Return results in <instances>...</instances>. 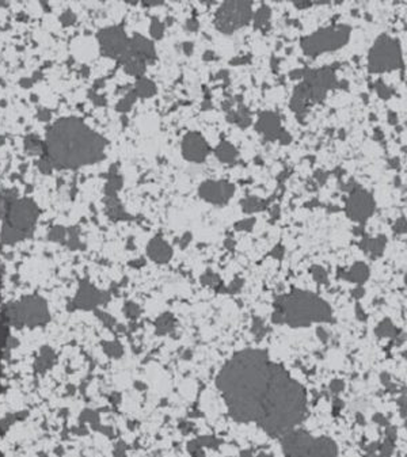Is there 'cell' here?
Returning a JSON list of instances; mask_svg holds the SVG:
<instances>
[{
    "instance_id": "6da1fadb",
    "label": "cell",
    "mask_w": 407,
    "mask_h": 457,
    "mask_svg": "<svg viewBox=\"0 0 407 457\" xmlns=\"http://www.w3.org/2000/svg\"><path fill=\"white\" fill-rule=\"evenodd\" d=\"M231 415L258 421L270 434H285L305 411L304 390L262 351L236 354L217 378Z\"/></svg>"
},
{
    "instance_id": "7a4b0ae2",
    "label": "cell",
    "mask_w": 407,
    "mask_h": 457,
    "mask_svg": "<svg viewBox=\"0 0 407 457\" xmlns=\"http://www.w3.org/2000/svg\"><path fill=\"white\" fill-rule=\"evenodd\" d=\"M108 140L90 129L79 118L56 121L46 133L45 151L54 169H79L105 158Z\"/></svg>"
},
{
    "instance_id": "3957f363",
    "label": "cell",
    "mask_w": 407,
    "mask_h": 457,
    "mask_svg": "<svg viewBox=\"0 0 407 457\" xmlns=\"http://www.w3.org/2000/svg\"><path fill=\"white\" fill-rule=\"evenodd\" d=\"M281 315L291 326H307L312 322L330 320L331 310L326 301L312 293L296 290L282 300Z\"/></svg>"
},
{
    "instance_id": "277c9868",
    "label": "cell",
    "mask_w": 407,
    "mask_h": 457,
    "mask_svg": "<svg viewBox=\"0 0 407 457\" xmlns=\"http://www.w3.org/2000/svg\"><path fill=\"white\" fill-rule=\"evenodd\" d=\"M350 31L352 29L345 25L323 27L320 30L301 38L300 41L301 49L309 57H316L324 52H333L342 48L349 41Z\"/></svg>"
},
{
    "instance_id": "5b68a950",
    "label": "cell",
    "mask_w": 407,
    "mask_h": 457,
    "mask_svg": "<svg viewBox=\"0 0 407 457\" xmlns=\"http://www.w3.org/2000/svg\"><path fill=\"white\" fill-rule=\"evenodd\" d=\"M9 318L15 326H25L34 329V327L45 326L49 322V307L44 298L37 294L25 296L19 301L10 304Z\"/></svg>"
},
{
    "instance_id": "8992f818",
    "label": "cell",
    "mask_w": 407,
    "mask_h": 457,
    "mask_svg": "<svg viewBox=\"0 0 407 457\" xmlns=\"http://www.w3.org/2000/svg\"><path fill=\"white\" fill-rule=\"evenodd\" d=\"M402 64V49L399 41L387 34L379 37L368 54L369 72L383 73L399 68Z\"/></svg>"
},
{
    "instance_id": "52a82bcc",
    "label": "cell",
    "mask_w": 407,
    "mask_h": 457,
    "mask_svg": "<svg viewBox=\"0 0 407 457\" xmlns=\"http://www.w3.org/2000/svg\"><path fill=\"white\" fill-rule=\"evenodd\" d=\"M251 18V2H225L216 13L215 26L224 34H232L237 29L246 26Z\"/></svg>"
},
{
    "instance_id": "ba28073f",
    "label": "cell",
    "mask_w": 407,
    "mask_h": 457,
    "mask_svg": "<svg viewBox=\"0 0 407 457\" xmlns=\"http://www.w3.org/2000/svg\"><path fill=\"white\" fill-rule=\"evenodd\" d=\"M38 216H40V209L34 201L30 198H19V200H14L7 208L6 222L19 231L32 235Z\"/></svg>"
},
{
    "instance_id": "9c48e42d",
    "label": "cell",
    "mask_w": 407,
    "mask_h": 457,
    "mask_svg": "<svg viewBox=\"0 0 407 457\" xmlns=\"http://www.w3.org/2000/svg\"><path fill=\"white\" fill-rule=\"evenodd\" d=\"M97 40L101 54L116 60H120L129 46V38L122 26L105 27L97 34Z\"/></svg>"
},
{
    "instance_id": "30bf717a",
    "label": "cell",
    "mask_w": 407,
    "mask_h": 457,
    "mask_svg": "<svg viewBox=\"0 0 407 457\" xmlns=\"http://www.w3.org/2000/svg\"><path fill=\"white\" fill-rule=\"evenodd\" d=\"M110 296L108 293L98 290L94 285L90 284L87 281H83L77 292L73 297L71 306H73L75 310H83V311H95L97 307L102 306L108 301Z\"/></svg>"
},
{
    "instance_id": "8fae6325",
    "label": "cell",
    "mask_w": 407,
    "mask_h": 457,
    "mask_svg": "<svg viewBox=\"0 0 407 457\" xmlns=\"http://www.w3.org/2000/svg\"><path fill=\"white\" fill-rule=\"evenodd\" d=\"M373 210H375V201L368 191L363 189H356L352 191L346 208V213L352 220L364 222L367 218H369V216H372Z\"/></svg>"
},
{
    "instance_id": "7c38bea8",
    "label": "cell",
    "mask_w": 407,
    "mask_h": 457,
    "mask_svg": "<svg viewBox=\"0 0 407 457\" xmlns=\"http://www.w3.org/2000/svg\"><path fill=\"white\" fill-rule=\"evenodd\" d=\"M200 197L213 205L227 204L232 198L235 186L228 181H206L200 186Z\"/></svg>"
},
{
    "instance_id": "4fadbf2b",
    "label": "cell",
    "mask_w": 407,
    "mask_h": 457,
    "mask_svg": "<svg viewBox=\"0 0 407 457\" xmlns=\"http://www.w3.org/2000/svg\"><path fill=\"white\" fill-rule=\"evenodd\" d=\"M209 145L200 132H189L182 140V155L189 162L201 163L209 154Z\"/></svg>"
},
{
    "instance_id": "5bb4252c",
    "label": "cell",
    "mask_w": 407,
    "mask_h": 457,
    "mask_svg": "<svg viewBox=\"0 0 407 457\" xmlns=\"http://www.w3.org/2000/svg\"><path fill=\"white\" fill-rule=\"evenodd\" d=\"M255 129L258 133L264 134L266 140H278V136L282 132L280 117L273 111H264L260 114Z\"/></svg>"
},
{
    "instance_id": "9a60e30c",
    "label": "cell",
    "mask_w": 407,
    "mask_h": 457,
    "mask_svg": "<svg viewBox=\"0 0 407 457\" xmlns=\"http://www.w3.org/2000/svg\"><path fill=\"white\" fill-rule=\"evenodd\" d=\"M312 438L305 431H295L284 437L286 454H308Z\"/></svg>"
},
{
    "instance_id": "2e32d148",
    "label": "cell",
    "mask_w": 407,
    "mask_h": 457,
    "mask_svg": "<svg viewBox=\"0 0 407 457\" xmlns=\"http://www.w3.org/2000/svg\"><path fill=\"white\" fill-rule=\"evenodd\" d=\"M128 50L145 61H152L153 58L156 57V50H155L152 41L143 36H139V34H134L132 38H129Z\"/></svg>"
},
{
    "instance_id": "e0dca14e",
    "label": "cell",
    "mask_w": 407,
    "mask_h": 457,
    "mask_svg": "<svg viewBox=\"0 0 407 457\" xmlns=\"http://www.w3.org/2000/svg\"><path fill=\"white\" fill-rule=\"evenodd\" d=\"M148 257L156 263H167L173 257V249L160 236L153 238L147 246Z\"/></svg>"
},
{
    "instance_id": "ac0fdd59",
    "label": "cell",
    "mask_w": 407,
    "mask_h": 457,
    "mask_svg": "<svg viewBox=\"0 0 407 457\" xmlns=\"http://www.w3.org/2000/svg\"><path fill=\"white\" fill-rule=\"evenodd\" d=\"M118 61L121 62L126 73H129V75L132 76H136L137 79L144 75L145 67H147V61H145V60L137 57V56H134L133 53H130L129 50H126L125 54H124Z\"/></svg>"
},
{
    "instance_id": "d6986e66",
    "label": "cell",
    "mask_w": 407,
    "mask_h": 457,
    "mask_svg": "<svg viewBox=\"0 0 407 457\" xmlns=\"http://www.w3.org/2000/svg\"><path fill=\"white\" fill-rule=\"evenodd\" d=\"M338 453L337 445L329 438H318L312 439V444L309 448L308 454L311 456H334Z\"/></svg>"
},
{
    "instance_id": "ffe728a7",
    "label": "cell",
    "mask_w": 407,
    "mask_h": 457,
    "mask_svg": "<svg viewBox=\"0 0 407 457\" xmlns=\"http://www.w3.org/2000/svg\"><path fill=\"white\" fill-rule=\"evenodd\" d=\"M29 236H30L29 234L19 231V230L14 228L10 224H7V222L3 224V228H2V232H0V239H2V243L3 244L19 243V242H22V240H25Z\"/></svg>"
},
{
    "instance_id": "44dd1931",
    "label": "cell",
    "mask_w": 407,
    "mask_h": 457,
    "mask_svg": "<svg viewBox=\"0 0 407 457\" xmlns=\"http://www.w3.org/2000/svg\"><path fill=\"white\" fill-rule=\"evenodd\" d=\"M56 362V354L50 347L45 346L41 349L40 354L37 357V361L34 366H36L37 372H45L53 366V364Z\"/></svg>"
},
{
    "instance_id": "7402d4cb",
    "label": "cell",
    "mask_w": 407,
    "mask_h": 457,
    "mask_svg": "<svg viewBox=\"0 0 407 457\" xmlns=\"http://www.w3.org/2000/svg\"><path fill=\"white\" fill-rule=\"evenodd\" d=\"M215 155L223 163H233L237 158V151L231 142L221 141L216 146Z\"/></svg>"
},
{
    "instance_id": "603a6c76",
    "label": "cell",
    "mask_w": 407,
    "mask_h": 457,
    "mask_svg": "<svg viewBox=\"0 0 407 457\" xmlns=\"http://www.w3.org/2000/svg\"><path fill=\"white\" fill-rule=\"evenodd\" d=\"M369 277V269L365 263L357 262L354 263L353 266L350 267V270L345 274V278L357 284H363L367 281V278Z\"/></svg>"
},
{
    "instance_id": "cb8c5ba5",
    "label": "cell",
    "mask_w": 407,
    "mask_h": 457,
    "mask_svg": "<svg viewBox=\"0 0 407 457\" xmlns=\"http://www.w3.org/2000/svg\"><path fill=\"white\" fill-rule=\"evenodd\" d=\"M133 91L136 93L137 98H151L156 94V85L153 83L152 80L141 76L136 82Z\"/></svg>"
},
{
    "instance_id": "d4e9b609",
    "label": "cell",
    "mask_w": 407,
    "mask_h": 457,
    "mask_svg": "<svg viewBox=\"0 0 407 457\" xmlns=\"http://www.w3.org/2000/svg\"><path fill=\"white\" fill-rule=\"evenodd\" d=\"M228 116H227V120L229 122H236L240 128H247L249 125L251 124V116H250V111L247 110V107L245 106H239L236 111H231L228 110Z\"/></svg>"
},
{
    "instance_id": "484cf974",
    "label": "cell",
    "mask_w": 407,
    "mask_h": 457,
    "mask_svg": "<svg viewBox=\"0 0 407 457\" xmlns=\"http://www.w3.org/2000/svg\"><path fill=\"white\" fill-rule=\"evenodd\" d=\"M385 243H387V240H385L384 236H379V238H376V239H365L364 240V243H361V247H363L368 254H371L373 257L376 255H380L383 253V250L385 247Z\"/></svg>"
},
{
    "instance_id": "4316f807",
    "label": "cell",
    "mask_w": 407,
    "mask_h": 457,
    "mask_svg": "<svg viewBox=\"0 0 407 457\" xmlns=\"http://www.w3.org/2000/svg\"><path fill=\"white\" fill-rule=\"evenodd\" d=\"M272 17V11L269 9V6H261L258 11L254 15V27L255 29H264L265 26L269 25V19Z\"/></svg>"
},
{
    "instance_id": "83f0119b",
    "label": "cell",
    "mask_w": 407,
    "mask_h": 457,
    "mask_svg": "<svg viewBox=\"0 0 407 457\" xmlns=\"http://www.w3.org/2000/svg\"><path fill=\"white\" fill-rule=\"evenodd\" d=\"M25 149L29 152V155H41L45 151V144L34 136H30L25 140Z\"/></svg>"
},
{
    "instance_id": "f1b7e54d",
    "label": "cell",
    "mask_w": 407,
    "mask_h": 457,
    "mask_svg": "<svg viewBox=\"0 0 407 457\" xmlns=\"http://www.w3.org/2000/svg\"><path fill=\"white\" fill-rule=\"evenodd\" d=\"M136 101H137V95H136V93H134V91L128 93L125 97L122 98L121 101L118 102V105H117V111H120V113H128V111L133 107Z\"/></svg>"
},
{
    "instance_id": "f546056e",
    "label": "cell",
    "mask_w": 407,
    "mask_h": 457,
    "mask_svg": "<svg viewBox=\"0 0 407 457\" xmlns=\"http://www.w3.org/2000/svg\"><path fill=\"white\" fill-rule=\"evenodd\" d=\"M242 206L243 210H245L246 213H253V212H257V210L264 209L262 201H260L258 198H255V197H249V198H246L245 201H242Z\"/></svg>"
},
{
    "instance_id": "4dcf8cb0",
    "label": "cell",
    "mask_w": 407,
    "mask_h": 457,
    "mask_svg": "<svg viewBox=\"0 0 407 457\" xmlns=\"http://www.w3.org/2000/svg\"><path fill=\"white\" fill-rule=\"evenodd\" d=\"M149 33L153 40H161L165 36V23L160 22L157 18H152L151 21V26H149Z\"/></svg>"
},
{
    "instance_id": "1f68e13d",
    "label": "cell",
    "mask_w": 407,
    "mask_h": 457,
    "mask_svg": "<svg viewBox=\"0 0 407 457\" xmlns=\"http://www.w3.org/2000/svg\"><path fill=\"white\" fill-rule=\"evenodd\" d=\"M48 239L50 242H56V243L63 242V240L67 239V228H64L61 225H56L53 228H50L49 234H48Z\"/></svg>"
},
{
    "instance_id": "d6a6232c",
    "label": "cell",
    "mask_w": 407,
    "mask_h": 457,
    "mask_svg": "<svg viewBox=\"0 0 407 457\" xmlns=\"http://www.w3.org/2000/svg\"><path fill=\"white\" fill-rule=\"evenodd\" d=\"M122 179L118 175H112L106 183V194L108 197H116V193L121 189Z\"/></svg>"
},
{
    "instance_id": "836d02e7",
    "label": "cell",
    "mask_w": 407,
    "mask_h": 457,
    "mask_svg": "<svg viewBox=\"0 0 407 457\" xmlns=\"http://www.w3.org/2000/svg\"><path fill=\"white\" fill-rule=\"evenodd\" d=\"M103 347H105V351L108 353L110 357H120L122 355L124 350H122V346L118 343V342H109V343H103Z\"/></svg>"
},
{
    "instance_id": "e575fe53",
    "label": "cell",
    "mask_w": 407,
    "mask_h": 457,
    "mask_svg": "<svg viewBox=\"0 0 407 457\" xmlns=\"http://www.w3.org/2000/svg\"><path fill=\"white\" fill-rule=\"evenodd\" d=\"M173 324H174V320H173V318L170 315H161L156 323L157 331L159 333H166V331H169L173 327Z\"/></svg>"
},
{
    "instance_id": "d590c367",
    "label": "cell",
    "mask_w": 407,
    "mask_h": 457,
    "mask_svg": "<svg viewBox=\"0 0 407 457\" xmlns=\"http://www.w3.org/2000/svg\"><path fill=\"white\" fill-rule=\"evenodd\" d=\"M38 169H40V171L42 174H50L53 171L54 166L52 163V160L49 159V156L45 155L38 160Z\"/></svg>"
},
{
    "instance_id": "8d00e7d4",
    "label": "cell",
    "mask_w": 407,
    "mask_h": 457,
    "mask_svg": "<svg viewBox=\"0 0 407 457\" xmlns=\"http://www.w3.org/2000/svg\"><path fill=\"white\" fill-rule=\"evenodd\" d=\"M376 90H377V94H379L380 98H383V99H388V98L394 94V91L389 89V87H387L381 80H377V83H376Z\"/></svg>"
},
{
    "instance_id": "74e56055",
    "label": "cell",
    "mask_w": 407,
    "mask_h": 457,
    "mask_svg": "<svg viewBox=\"0 0 407 457\" xmlns=\"http://www.w3.org/2000/svg\"><path fill=\"white\" fill-rule=\"evenodd\" d=\"M125 314L128 318L130 319H136L137 316L140 315V308L137 304H134V302H126L125 304Z\"/></svg>"
},
{
    "instance_id": "f35d334b",
    "label": "cell",
    "mask_w": 407,
    "mask_h": 457,
    "mask_svg": "<svg viewBox=\"0 0 407 457\" xmlns=\"http://www.w3.org/2000/svg\"><path fill=\"white\" fill-rule=\"evenodd\" d=\"M311 271H312L313 278L318 281V282H320V284H323V282H327V274H326V271L323 270L322 267L315 266V267H312V270Z\"/></svg>"
},
{
    "instance_id": "ab89813d",
    "label": "cell",
    "mask_w": 407,
    "mask_h": 457,
    "mask_svg": "<svg viewBox=\"0 0 407 457\" xmlns=\"http://www.w3.org/2000/svg\"><path fill=\"white\" fill-rule=\"evenodd\" d=\"M255 224V218H247L243 221H239L235 224V228L237 231H251V228Z\"/></svg>"
},
{
    "instance_id": "60d3db41",
    "label": "cell",
    "mask_w": 407,
    "mask_h": 457,
    "mask_svg": "<svg viewBox=\"0 0 407 457\" xmlns=\"http://www.w3.org/2000/svg\"><path fill=\"white\" fill-rule=\"evenodd\" d=\"M76 21V15L72 13V11H64L61 14V17H60V22L65 25V26H69L72 23Z\"/></svg>"
},
{
    "instance_id": "b9f144b4",
    "label": "cell",
    "mask_w": 407,
    "mask_h": 457,
    "mask_svg": "<svg viewBox=\"0 0 407 457\" xmlns=\"http://www.w3.org/2000/svg\"><path fill=\"white\" fill-rule=\"evenodd\" d=\"M394 231L396 232V234H404V232H406V220H404V218H399L398 221L395 222V225H394Z\"/></svg>"
},
{
    "instance_id": "7bdbcfd3",
    "label": "cell",
    "mask_w": 407,
    "mask_h": 457,
    "mask_svg": "<svg viewBox=\"0 0 407 457\" xmlns=\"http://www.w3.org/2000/svg\"><path fill=\"white\" fill-rule=\"evenodd\" d=\"M185 27H186V30L189 31H197L198 29H200V23H198V21L196 18H190L188 22H186Z\"/></svg>"
},
{
    "instance_id": "ee69618b",
    "label": "cell",
    "mask_w": 407,
    "mask_h": 457,
    "mask_svg": "<svg viewBox=\"0 0 407 457\" xmlns=\"http://www.w3.org/2000/svg\"><path fill=\"white\" fill-rule=\"evenodd\" d=\"M37 117H38L41 121H49L50 117H52V114H50V111L48 110V109H40Z\"/></svg>"
},
{
    "instance_id": "f6af8a7d",
    "label": "cell",
    "mask_w": 407,
    "mask_h": 457,
    "mask_svg": "<svg viewBox=\"0 0 407 457\" xmlns=\"http://www.w3.org/2000/svg\"><path fill=\"white\" fill-rule=\"evenodd\" d=\"M278 140H280L282 144H289V142H291V136H289V134L286 133L285 130L282 129V132L280 133V136H278Z\"/></svg>"
},
{
    "instance_id": "bcb514c9",
    "label": "cell",
    "mask_w": 407,
    "mask_h": 457,
    "mask_svg": "<svg viewBox=\"0 0 407 457\" xmlns=\"http://www.w3.org/2000/svg\"><path fill=\"white\" fill-rule=\"evenodd\" d=\"M388 122L391 125L398 124V116H396V113H395V111H389L388 113Z\"/></svg>"
},
{
    "instance_id": "7dc6e473",
    "label": "cell",
    "mask_w": 407,
    "mask_h": 457,
    "mask_svg": "<svg viewBox=\"0 0 407 457\" xmlns=\"http://www.w3.org/2000/svg\"><path fill=\"white\" fill-rule=\"evenodd\" d=\"M304 76V69H297V71L291 72V79H300Z\"/></svg>"
},
{
    "instance_id": "c3c4849f",
    "label": "cell",
    "mask_w": 407,
    "mask_h": 457,
    "mask_svg": "<svg viewBox=\"0 0 407 457\" xmlns=\"http://www.w3.org/2000/svg\"><path fill=\"white\" fill-rule=\"evenodd\" d=\"M295 6L297 9H308L312 6L311 2H295Z\"/></svg>"
},
{
    "instance_id": "681fc988",
    "label": "cell",
    "mask_w": 407,
    "mask_h": 457,
    "mask_svg": "<svg viewBox=\"0 0 407 457\" xmlns=\"http://www.w3.org/2000/svg\"><path fill=\"white\" fill-rule=\"evenodd\" d=\"M193 48H194V46H193L192 42H185L184 44V52L188 54V56H190V54L193 53Z\"/></svg>"
},
{
    "instance_id": "f907efd6",
    "label": "cell",
    "mask_w": 407,
    "mask_h": 457,
    "mask_svg": "<svg viewBox=\"0 0 407 457\" xmlns=\"http://www.w3.org/2000/svg\"><path fill=\"white\" fill-rule=\"evenodd\" d=\"M375 132H376V136H375L376 140H380V138L384 137V133H383V130H381L380 128H376Z\"/></svg>"
},
{
    "instance_id": "816d5d0a",
    "label": "cell",
    "mask_w": 407,
    "mask_h": 457,
    "mask_svg": "<svg viewBox=\"0 0 407 457\" xmlns=\"http://www.w3.org/2000/svg\"><path fill=\"white\" fill-rule=\"evenodd\" d=\"M353 293H354V297H361V296H363V293H364V289L361 288V286H358V288L356 289V290H353Z\"/></svg>"
},
{
    "instance_id": "f5cc1de1",
    "label": "cell",
    "mask_w": 407,
    "mask_h": 457,
    "mask_svg": "<svg viewBox=\"0 0 407 457\" xmlns=\"http://www.w3.org/2000/svg\"><path fill=\"white\" fill-rule=\"evenodd\" d=\"M213 58H216L213 52H205L204 53V60H213Z\"/></svg>"
},
{
    "instance_id": "db71d44e",
    "label": "cell",
    "mask_w": 407,
    "mask_h": 457,
    "mask_svg": "<svg viewBox=\"0 0 407 457\" xmlns=\"http://www.w3.org/2000/svg\"><path fill=\"white\" fill-rule=\"evenodd\" d=\"M32 83H33V80H27V79H25V80H22V82H21V85L25 86V87H29V86L32 85Z\"/></svg>"
}]
</instances>
